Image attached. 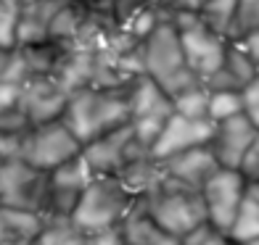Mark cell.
<instances>
[{
    "label": "cell",
    "instance_id": "5bb4252c",
    "mask_svg": "<svg viewBox=\"0 0 259 245\" xmlns=\"http://www.w3.org/2000/svg\"><path fill=\"white\" fill-rule=\"evenodd\" d=\"M159 163H161V169L169 179L188 185V188H193V190H201L204 182L220 169V163H217L214 153L209 150V145L183 150V153L172 156L167 161H159Z\"/></svg>",
    "mask_w": 259,
    "mask_h": 245
},
{
    "label": "cell",
    "instance_id": "83f0119b",
    "mask_svg": "<svg viewBox=\"0 0 259 245\" xmlns=\"http://www.w3.org/2000/svg\"><path fill=\"white\" fill-rule=\"evenodd\" d=\"M241 95H243V113L251 119V124L259 130V72L256 77L241 90Z\"/></svg>",
    "mask_w": 259,
    "mask_h": 245
},
{
    "label": "cell",
    "instance_id": "4fadbf2b",
    "mask_svg": "<svg viewBox=\"0 0 259 245\" xmlns=\"http://www.w3.org/2000/svg\"><path fill=\"white\" fill-rule=\"evenodd\" d=\"M93 74H96V50L82 48V45H66L56 58L51 79L72 95V92L93 85Z\"/></svg>",
    "mask_w": 259,
    "mask_h": 245
},
{
    "label": "cell",
    "instance_id": "4316f807",
    "mask_svg": "<svg viewBox=\"0 0 259 245\" xmlns=\"http://www.w3.org/2000/svg\"><path fill=\"white\" fill-rule=\"evenodd\" d=\"M180 245H233V240L214 224L204 221V224H198L196 229L188 232L185 237H180Z\"/></svg>",
    "mask_w": 259,
    "mask_h": 245
},
{
    "label": "cell",
    "instance_id": "836d02e7",
    "mask_svg": "<svg viewBox=\"0 0 259 245\" xmlns=\"http://www.w3.org/2000/svg\"><path fill=\"white\" fill-rule=\"evenodd\" d=\"M204 0H169L167 8L169 11H198Z\"/></svg>",
    "mask_w": 259,
    "mask_h": 245
},
{
    "label": "cell",
    "instance_id": "9c48e42d",
    "mask_svg": "<svg viewBox=\"0 0 259 245\" xmlns=\"http://www.w3.org/2000/svg\"><path fill=\"white\" fill-rule=\"evenodd\" d=\"M146 153L148 150L135 140L130 121L96 137V140H90L88 145H82V158L88 161L90 171L93 174H111V177H116L130 161H135Z\"/></svg>",
    "mask_w": 259,
    "mask_h": 245
},
{
    "label": "cell",
    "instance_id": "277c9868",
    "mask_svg": "<svg viewBox=\"0 0 259 245\" xmlns=\"http://www.w3.org/2000/svg\"><path fill=\"white\" fill-rule=\"evenodd\" d=\"M140 208L156 221V224L175 237H185L191 229L206 221V208L201 201V190L180 185L164 174V179L151 193L140 198Z\"/></svg>",
    "mask_w": 259,
    "mask_h": 245
},
{
    "label": "cell",
    "instance_id": "6da1fadb",
    "mask_svg": "<svg viewBox=\"0 0 259 245\" xmlns=\"http://www.w3.org/2000/svg\"><path fill=\"white\" fill-rule=\"evenodd\" d=\"M61 121L82 145L130 121V85L127 87H82L72 92Z\"/></svg>",
    "mask_w": 259,
    "mask_h": 245
},
{
    "label": "cell",
    "instance_id": "8fae6325",
    "mask_svg": "<svg viewBox=\"0 0 259 245\" xmlns=\"http://www.w3.org/2000/svg\"><path fill=\"white\" fill-rule=\"evenodd\" d=\"M211 130H214V124L209 119H188V116L172 113L167 119V124H164L159 140L151 148V156L156 161H167L172 156L183 153V150L209 145Z\"/></svg>",
    "mask_w": 259,
    "mask_h": 245
},
{
    "label": "cell",
    "instance_id": "5b68a950",
    "mask_svg": "<svg viewBox=\"0 0 259 245\" xmlns=\"http://www.w3.org/2000/svg\"><path fill=\"white\" fill-rule=\"evenodd\" d=\"M167 19L172 21L178 34H180L185 66L201 82L214 77L222 69V64H225L228 37L217 34L214 29H209L198 19V11H169Z\"/></svg>",
    "mask_w": 259,
    "mask_h": 245
},
{
    "label": "cell",
    "instance_id": "484cf974",
    "mask_svg": "<svg viewBox=\"0 0 259 245\" xmlns=\"http://www.w3.org/2000/svg\"><path fill=\"white\" fill-rule=\"evenodd\" d=\"M254 29H259V0H238L228 40H238V37H243V34H249Z\"/></svg>",
    "mask_w": 259,
    "mask_h": 245
},
{
    "label": "cell",
    "instance_id": "3957f363",
    "mask_svg": "<svg viewBox=\"0 0 259 245\" xmlns=\"http://www.w3.org/2000/svg\"><path fill=\"white\" fill-rule=\"evenodd\" d=\"M140 58H143V74H148L154 82H159V87L169 98H175L178 92L201 82L185 66L180 34L169 19L159 21L154 27V32L140 42Z\"/></svg>",
    "mask_w": 259,
    "mask_h": 245
},
{
    "label": "cell",
    "instance_id": "7402d4cb",
    "mask_svg": "<svg viewBox=\"0 0 259 245\" xmlns=\"http://www.w3.org/2000/svg\"><path fill=\"white\" fill-rule=\"evenodd\" d=\"M235 8H238V0H204L201 8H198V19L209 29H214L217 34L228 37L233 19H235Z\"/></svg>",
    "mask_w": 259,
    "mask_h": 245
},
{
    "label": "cell",
    "instance_id": "f35d334b",
    "mask_svg": "<svg viewBox=\"0 0 259 245\" xmlns=\"http://www.w3.org/2000/svg\"><path fill=\"white\" fill-rule=\"evenodd\" d=\"M3 245H24V242H3Z\"/></svg>",
    "mask_w": 259,
    "mask_h": 245
},
{
    "label": "cell",
    "instance_id": "52a82bcc",
    "mask_svg": "<svg viewBox=\"0 0 259 245\" xmlns=\"http://www.w3.org/2000/svg\"><path fill=\"white\" fill-rule=\"evenodd\" d=\"M45 190H48L45 171L29 166L19 156L0 158V206L40 214Z\"/></svg>",
    "mask_w": 259,
    "mask_h": 245
},
{
    "label": "cell",
    "instance_id": "ab89813d",
    "mask_svg": "<svg viewBox=\"0 0 259 245\" xmlns=\"http://www.w3.org/2000/svg\"><path fill=\"white\" fill-rule=\"evenodd\" d=\"M233 245H235V242H233Z\"/></svg>",
    "mask_w": 259,
    "mask_h": 245
},
{
    "label": "cell",
    "instance_id": "44dd1931",
    "mask_svg": "<svg viewBox=\"0 0 259 245\" xmlns=\"http://www.w3.org/2000/svg\"><path fill=\"white\" fill-rule=\"evenodd\" d=\"M96 177V174L90 171L88 161L79 156H74L72 161L61 163V166H56L53 171H48V182L56 185V188H69V190H85V185Z\"/></svg>",
    "mask_w": 259,
    "mask_h": 245
},
{
    "label": "cell",
    "instance_id": "d4e9b609",
    "mask_svg": "<svg viewBox=\"0 0 259 245\" xmlns=\"http://www.w3.org/2000/svg\"><path fill=\"white\" fill-rule=\"evenodd\" d=\"M19 16H21V0H0V48L3 50L16 48Z\"/></svg>",
    "mask_w": 259,
    "mask_h": 245
},
{
    "label": "cell",
    "instance_id": "f546056e",
    "mask_svg": "<svg viewBox=\"0 0 259 245\" xmlns=\"http://www.w3.org/2000/svg\"><path fill=\"white\" fill-rule=\"evenodd\" d=\"M21 90L24 85H16V82H3L0 79V111L16 108L21 103Z\"/></svg>",
    "mask_w": 259,
    "mask_h": 245
},
{
    "label": "cell",
    "instance_id": "4dcf8cb0",
    "mask_svg": "<svg viewBox=\"0 0 259 245\" xmlns=\"http://www.w3.org/2000/svg\"><path fill=\"white\" fill-rule=\"evenodd\" d=\"M82 245H127L122 227L114 229H103V232H93V235H85V242Z\"/></svg>",
    "mask_w": 259,
    "mask_h": 245
},
{
    "label": "cell",
    "instance_id": "e0dca14e",
    "mask_svg": "<svg viewBox=\"0 0 259 245\" xmlns=\"http://www.w3.org/2000/svg\"><path fill=\"white\" fill-rule=\"evenodd\" d=\"M122 235H124L127 245H180L178 237L169 235V232H164L156 221L140 208V203L133 208V214L122 221Z\"/></svg>",
    "mask_w": 259,
    "mask_h": 245
},
{
    "label": "cell",
    "instance_id": "8d00e7d4",
    "mask_svg": "<svg viewBox=\"0 0 259 245\" xmlns=\"http://www.w3.org/2000/svg\"><path fill=\"white\" fill-rule=\"evenodd\" d=\"M148 3H156V6H167L169 0H148Z\"/></svg>",
    "mask_w": 259,
    "mask_h": 245
},
{
    "label": "cell",
    "instance_id": "e575fe53",
    "mask_svg": "<svg viewBox=\"0 0 259 245\" xmlns=\"http://www.w3.org/2000/svg\"><path fill=\"white\" fill-rule=\"evenodd\" d=\"M93 6H98V8H106V11H111L116 3H119V0H90Z\"/></svg>",
    "mask_w": 259,
    "mask_h": 245
},
{
    "label": "cell",
    "instance_id": "d6a6232c",
    "mask_svg": "<svg viewBox=\"0 0 259 245\" xmlns=\"http://www.w3.org/2000/svg\"><path fill=\"white\" fill-rule=\"evenodd\" d=\"M19 140H21V137H11V135H6V132H0V158L16 156V153H19Z\"/></svg>",
    "mask_w": 259,
    "mask_h": 245
},
{
    "label": "cell",
    "instance_id": "ffe728a7",
    "mask_svg": "<svg viewBox=\"0 0 259 245\" xmlns=\"http://www.w3.org/2000/svg\"><path fill=\"white\" fill-rule=\"evenodd\" d=\"M228 237L235 245H243V242L259 237V198L251 195L249 190H246V198L238 208V214H235V221L228 232Z\"/></svg>",
    "mask_w": 259,
    "mask_h": 245
},
{
    "label": "cell",
    "instance_id": "ac0fdd59",
    "mask_svg": "<svg viewBox=\"0 0 259 245\" xmlns=\"http://www.w3.org/2000/svg\"><path fill=\"white\" fill-rule=\"evenodd\" d=\"M42 216L37 211L0 206V245L3 242H24L29 245L42 229Z\"/></svg>",
    "mask_w": 259,
    "mask_h": 245
},
{
    "label": "cell",
    "instance_id": "ba28073f",
    "mask_svg": "<svg viewBox=\"0 0 259 245\" xmlns=\"http://www.w3.org/2000/svg\"><path fill=\"white\" fill-rule=\"evenodd\" d=\"M246 190H249V182L243 179V174L238 169L220 166L201 188V201L206 208L209 224H214L217 229H222L228 235L235 221V214H238V208L246 198Z\"/></svg>",
    "mask_w": 259,
    "mask_h": 245
},
{
    "label": "cell",
    "instance_id": "d590c367",
    "mask_svg": "<svg viewBox=\"0 0 259 245\" xmlns=\"http://www.w3.org/2000/svg\"><path fill=\"white\" fill-rule=\"evenodd\" d=\"M249 193L259 198V182H254V185H249Z\"/></svg>",
    "mask_w": 259,
    "mask_h": 245
},
{
    "label": "cell",
    "instance_id": "74e56055",
    "mask_svg": "<svg viewBox=\"0 0 259 245\" xmlns=\"http://www.w3.org/2000/svg\"><path fill=\"white\" fill-rule=\"evenodd\" d=\"M243 245H259V237H256V240H249V242H243Z\"/></svg>",
    "mask_w": 259,
    "mask_h": 245
},
{
    "label": "cell",
    "instance_id": "8992f818",
    "mask_svg": "<svg viewBox=\"0 0 259 245\" xmlns=\"http://www.w3.org/2000/svg\"><path fill=\"white\" fill-rule=\"evenodd\" d=\"M79 153H82V143L72 135V130H69L61 119H56V121L29 127L19 140V153L16 156L24 158L29 166L48 174L56 166L72 161Z\"/></svg>",
    "mask_w": 259,
    "mask_h": 245
},
{
    "label": "cell",
    "instance_id": "d6986e66",
    "mask_svg": "<svg viewBox=\"0 0 259 245\" xmlns=\"http://www.w3.org/2000/svg\"><path fill=\"white\" fill-rule=\"evenodd\" d=\"M82 21H85V6L79 0H64L48 24V42L61 48L72 45L82 29Z\"/></svg>",
    "mask_w": 259,
    "mask_h": 245
},
{
    "label": "cell",
    "instance_id": "7c38bea8",
    "mask_svg": "<svg viewBox=\"0 0 259 245\" xmlns=\"http://www.w3.org/2000/svg\"><path fill=\"white\" fill-rule=\"evenodd\" d=\"M66 100H69V92H64L51 77H32L29 82H24L19 106L27 113L29 127H34V124L61 119Z\"/></svg>",
    "mask_w": 259,
    "mask_h": 245
},
{
    "label": "cell",
    "instance_id": "1f68e13d",
    "mask_svg": "<svg viewBox=\"0 0 259 245\" xmlns=\"http://www.w3.org/2000/svg\"><path fill=\"white\" fill-rule=\"evenodd\" d=\"M230 42H235V45H238V48L259 66V29H254V32H249V34H243V37H238V40H230Z\"/></svg>",
    "mask_w": 259,
    "mask_h": 245
},
{
    "label": "cell",
    "instance_id": "2e32d148",
    "mask_svg": "<svg viewBox=\"0 0 259 245\" xmlns=\"http://www.w3.org/2000/svg\"><path fill=\"white\" fill-rule=\"evenodd\" d=\"M172 98L148 74H140L130 82V119L138 116H172Z\"/></svg>",
    "mask_w": 259,
    "mask_h": 245
},
{
    "label": "cell",
    "instance_id": "cb8c5ba5",
    "mask_svg": "<svg viewBox=\"0 0 259 245\" xmlns=\"http://www.w3.org/2000/svg\"><path fill=\"white\" fill-rule=\"evenodd\" d=\"M243 113V95L241 90H209V121H225Z\"/></svg>",
    "mask_w": 259,
    "mask_h": 245
},
{
    "label": "cell",
    "instance_id": "603a6c76",
    "mask_svg": "<svg viewBox=\"0 0 259 245\" xmlns=\"http://www.w3.org/2000/svg\"><path fill=\"white\" fill-rule=\"evenodd\" d=\"M175 113L188 116V119H209V87L204 82L188 87L172 98Z\"/></svg>",
    "mask_w": 259,
    "mask_h": 245
},
{
    "label": "cell",
    "instance_id": "9a60e30c",
    "mask_svg": "<svg viewBox=\"0 0 259 245\" xmlns=\"http://www.w3.org/2000/svg\"><path fill=\"white\" fill-rule=\"evenodd\" d=\"M64 0H21V16L16 32V48L48 42V24Z\"/></svg>",
    "mask_w": 259,
    "mask_h": 245
},
{
    "label": "cell",
    "instance_id": "7a4b0ae2",
    "mask_svg": "<svg viewBox=\"0 0 259 245\" xmlns=\"http://www.w3.org/2000/svg\"><path fill=\"white\" fill-rule=\"evenodd\" d=\"M138 206V198L130 193V188L111 174H96L82 190L79 201L74 206L72 224L82 235L122 227V221L133 214Z\"/></svg>",
    "mask_w": 259,
    "mask_h": 245
},
{
    "label": "cell",
    "instance_id": "f1b7e54d",
    "mask_svg": "<svg viewBox=\"0 0 259 245\" xmlns=\"http://www.w3.org/2000/svg\"><path fill=\"white\" fill-rule=\"evenodd\" d=\"M238 171L243 174V179L249 182V185L259 182V137L254 140L251 148L246 150V156L241 158V166H238Z\"/></svg>",
    "mask_w": 259,
    "mask_h": 245
},
{
    "label": "cell",
    "instance_id": "30bf717a",
    "mask_svg": "<svg viewBox=\"0 0 259 245\" xmlns=\"http://www.w3.org/2000/svg\"><path fill=\"white\" fill-rule=\"evenodd\" d=\"M256 137H259V130L251 124V119L246 113H238L233 119L214 124L209 137V150L214 153L222 169H238L241 158L246 156V150L251 148Z\"/></svg>",
    "mask_w": 259,
    "mask_h": 245
}]
</instances>
